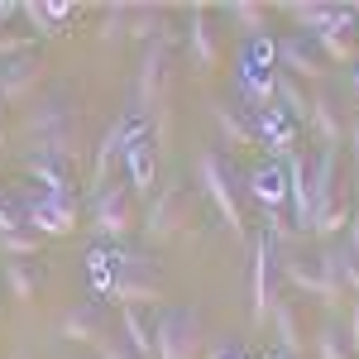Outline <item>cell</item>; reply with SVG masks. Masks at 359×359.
Masks as SVG:
<instances>
[{
    "label": "cell",
    "instance_id": "obj_39",
    "mask_svg": "<svg viewBox=\"0 0 359 359\" xmlns=\"http://www.w3.org/2000/svg\"><path fill=\"white\" fill-rule=\"evenodd\" d=\"M0 144H5V120H0Z\"/></svg>",
    "mask_w": 359,
    "mask_h": 359
},
{
    "label": "cell",
    "instance_id": "obj_35",
    "mask_svg": "<svg viewBox=\"0 0 359 359\" xmlns=\"http://www.w3.org/2000/svg\"><path fill=\"white\" fill-rule=\"evenodd\" d=\"M345 345H350V355H359V302L350 306V331H345Z\"/></svg>",
    "mask_w": 359,
    "mask_h": 359
},
{
    "label": "cell",
    "instance_id": "obj_5",
    "mask_svg": "<svg viewBox=\"0 0 359 359\" xmlns=\"http://www.w3.org/2000/svg\"><path fill=\"white\" fill-rule=\"evenodd\" d=\"M278 302V287H273V240L259 235L254 240V269H249V321L264 331L269 316H273Z\"/></svg>",
    "mask_w": 359,
    "mask_h": 359
},
{
    "label": "cell",
    "instance_id": "obj_21",
    "mask_svg": "<svg viewBox=\"0 0 359 359\" xmlns=\"http://www.w3.org/2000/svg\"><path fill=\"white\" fill-rule=\"evenodd\" d=\"M120 340L135 350V359H154V331H149V321H144L139 306H125L120 311Z\"/></svg>",
    "mask_w": 359,
    "mask_h": 359
},
{
    "label": "cell",
    "instance_id": "obj_13",
    "mask_svg": "<svg viewBox=\"0 0 359 359\" xmlns=\"http://www.w3.org/2000/svg\"><path fill=\"white\" fill-rule=\"evenodd\" d=\"M273 57L292 72V77H306V82H321L326 77V57L316 53V43H306L302 34H287L273 43Z\"/></svg>",
    "mask_w": 359,
    "mask_h": 359
},
{
    "label": "cell",
    "instance_id": "obj_38",
    "mask_svg": "<svg viewBox=\"0 0 359 359\" xmlns=\"http://www.w3.org/2000/svg\"><path fill=\"white\" fill-rule=\"evenodd\" d=\"M216 359H240V355H225V350H221V355H216Z\"/></svg>",
    "mask_w": 359,
    "mask_h": 359
},
{
    "label": "cell",
    "instance_id": "obj_12",
    "mask_svg": "<svg viewBox=\"0 0 359 359\" xmlns=\"http://www.w3.org/2000/svg\"><path fill=\"white\" fill-rule=\"evenodd\" d=\"M311 43H316V53L326 57V62H345V67H350V62L359 57L355 10H345V5H340V15H335V25H331V29H321V34H316Z\"/></svg>",
    "mask_w": 359,
    "mask_h": 359
},
{
    "label": "cell",
    "instance_id": "obj_27",
    "mask_svg": "<svg viewBox=\"0 0 359 359\" xmlns=\"http://www.w3.org/2000/svg\"><path fill=\"white\" fill-rule=\"evenodd\" d=\"M225 15L245 29L249 39H259V34L269 29V5H254V0H235V5H225Z\"/></svg>",
    "mask_w": 359,
    "mask_h": 359
},
{
    "label": "cell",
    "instance_id": "obj_8",
    "mask_svg": "<svg viewBox=\"0 0 359 359\" xmlns=\"http://www.w3.org/2000/svg\"><path fill=\"white\" fill-rule=\"evenodd\" d=\"M96 230H101L106 240H125V235L135 230V196H130V187H106V192H96Z\"/></svg>",
    "mask_w": 359,
    "mask_h": 359
},
{
    "label": "cell",
    "instance_id": "obj_20",
    "mask_svg": "<svg viewBox=\"0 0 359 359\" xmlns=\"http://www.w3.org/2000/svg\"><path fill=\"white\" fill-rule=\"evenodd\" d=\"M306 125H311V135L321 139L326 149H340V139H345V120L335 115V106L326 96H316L311 101V115H306Z\"/></svg>",
    "mask_w": 359,
    "mask_h": 359
},
{
    "label": "cell",
    "instance_id": "obj_41",
    "mask_svg": "<svg viewBox=\"0 0 359 359\" xmlns=\"http://www.w3.org/2000/svg\"><path fill=\"white\" fill-rule=\"evenodd\" d=\"M355 221H359V216H355Z\"/></svg>",
    "mask_w": 359,
    "mask_h": 359
},
{
    "label": "cell",
    "instance_id": "obj_31",
    "mask_svg": "<svg viewBox=\"0 0 359 359\" xmlns=\"http://www.w3.org/2000/svg\"><path fill=\"white\" fill-rule=\"evenodd\" d=\"M316 359H355V355H350V345H345V331L326 326V331L316 335Z\"/></svg>",
    "mask_w": 359,
    "mask_h": 359
},
{
    "label": "cell",
    "instance_id": "obj_25",
    "mask_svg": "<svg viewBox=\"0 0 359 359\" xmlns=\"http://www.w3.org/2000/svg\"><path fill=\"white\" fill-rule=\"evenodd\" d=\"M287 15H292V25H297V29H311V39H316L321 29H331V25H335L340 5H321V0H306V5H287Z\"/></svg>",
    "mask_w": 359,
    "mask_h": 359
},
{
    "label": "cell",
    "instance_id": "obj_29",
    "mask_svg": "<svg viewBox=\"0 0 359 359\" xmlns=\"http://www.w3.org/2000/svg\"><path fill=\"white\" fill-rule=\"evenodd\" d=\"M249 187H254V196H259L264 206H273V211H278V201H283V192H287V182H278V172H273V168H259Z\"/></svg>",
    "mask_w": 359,
    "mask_h": 359
},
{
    "label": "cell",
    "instance_id": "obj_7",
    "mask_svg": "<svg viewBox=\"0 0 359 359\" xmlns=\"http://www.w3.org/2000/svg\"><path fill=\"white\" fill-rule=\"evenodd\" d=\"M25 225L43 240V235H72L77 230V196H39L25 211Z\"/></svg>",
    "mask_w": 359,
    "mask_h": 359
},
{
    "label": "cell",
    "instance_id": "obj_33",
    "mask_svg": "<svg viewBox=\"0 0 359 359\" xmlns=\"http://www.w3.org/2000/svg\"><path fill=\"white\" fill-rule=\"evenodd\" d=\"M96 359H135V350H130L120 335H106V340L96 345Z\"/></svg>",
    "mask_w": 359,
    "mask_h": 359
},
{
    "label": "cell",
    "instance_id": "obj_36",
    "mask_svg": "<svg viewBox=\"0 0 359 359\" xmlns=\"http://www.w3.org/2000/svg\"><path fill=\"white\" fill-rule=\"evenodd\" d=\"M345 245H350V249L359 254V221H350V225H345Z\"/></svg>",
    "mask_w": 359,
    "mask_h": 359
},
{
    "label": "cell",
    "instance_id": "obj_24",
    "mask_svg": "<svg viewBox=\"0 0 359 359\" xmlns=\"http://www.w3.org/2000/svg\"><path fill=\"white\" fill-rule=\"evenodd\" d=\"M269 321H273V331H278V345H283V355H287V359L302 355L306 340H302V331H297V311H292V302H283V297H278V302H273V316H269Z\"/></svg>",
    "mask_w": 359,
    "mask_h": 359
},
{
    "label": "cell",
    "instance_id": "obj_37",
    "mask_svg": "<svg viewBox=\"0 0 359 359\" xmlns=\"http://www.w3.org/2000/svg\"><path fill=\"white\" fill-rule=\"evenodd\" d=\"M350 149H355V163H359V115H355V125H350Z\"/></svg>",
    "mask_w": 359,
    "mask_h": 359
},
{
    "label": "cell",
    "instance_id": "obj_23",
    "mask_svg": "<svg viewBox=\"0 0 359 359\" xmlns=\"http://www.w3.org/2000/svg\"><path fill=\"white\" fill-rule=\"evenodd\" d=\"M101 326H106V321H101L96 306H77V311L62 316V335H67V340H86V345H101V340H106Z\"/></svg>",
    "mask_w": 359,
    "mask_h": 359
},
{
    "label": "cell",
    "instance_id": "obj_28",
    "mask_svg": "<svg viewBox=\"0 0 359 359\" xmlns=\"http://www.w3.org/2000/svg\"><path fill=\"white\" fill-rule=\"evenodd\" d=\"M278 106H283L287 120H302V125H306V115H311V101L302 96V86L292 82V77H278Z\"/></svg>",
    "mask_w": 359,
    "mask_h": 359
},
{
    "label": "cell",
    "instance_id": "obj_22",
    "mask_svg": "<svg viewBox=\"0 0 359 359\" xmlns=\"http://www.w3.org/2000/svg\"><path fill=\"white\" fill-rule=\"evenodd\" d=\"M211 120H216V130H221V139L230 144V149H249V144H254V125H249L240 111H230L225 101L211 106Z\"/></svg>",
    "mask_w": 359,
    "mask_h": 359
},
{
    "label": "cell",
    "instance_id": "obj_1",
    "mask_svg": "<svg viewBox=\"0 0 359 359\" xmlns=\"http://www.w3.org/2000/svg\"><path fill=\"white\" fill-rule=\"evenodd\" d=\"M135 96H139V106L154 111V149H163L168 135H172V106H168V96H172V53H168V39L149 43Z\"/></svg>",
    "mask_w": 359,
    "mask_h": 359
},
{
    "label": "cell",
    "instance_id": "obj_19",
    "mask_svg": "<svg viewBox=\"0 0 359 359\" xmlns=\"http://www.w3.org/2000/svg\"><path fill=\"white\" fill-rule=\"evenodd\" d=\"M5 287L15 302H34L39 287H43V273L29 264V259H5Z\"/></svg>",
    "mask_w": 359,
    "mask_h": 359
},
{
    "label": "cell",
    "instance_id": "obj_4",
    "mask_svg": "<svg viewBox=\"0 0 359 359\" xmlns=\"http://www.w3.org/2000/svg\"><path fill=\"white\" fill-rule=\"evenodd\" d=\"M196 350H201L196 311H182V306L163 311L154 326V359H196Z\"/></svg>",
    "mask_w": 359,
    "mask_h": 359
},
{
    "label": "cell",
    "instance_id": "obj_10",
    "mask_svg": "<svg viewBox=\"0 0 359 359\" xmlns=\"http://www.w3.org/2000/svg\"><path fill=\"white\" fill-rule=\"evenodd\" d=\"M39 82H43V62H39L34 53L0 62V101H5V106H20V101H29V96L39 91Z\"/></svg>",
    "mask_w": 359,
    "mask_h": 359
},
{
    "label": "cell",
    "instance_id": "obj_18",
    "mask_svg": "<svg viewBox=\"0 0 359 359\" xmlns=\"http://www.w3.org/2000/svg\"><path fill=\"white\" fill-rule=\"evenodd\" d=\"M20 15H25L29 25H34V34L53 39V34H62V20H72V5H67V0H53V5L25 0V5H20Z\"/></svg>",
    "mask_w": 359,
    "mask_h": 359
},
{
    "label": "cell",
    "instance_id": "obj_17",
    "mask_svg": "<svg viewBox=\"0 0 359 359\" xmlns=\"http://www.w3.org/2000/svg\"><path fill=\"white\" fill-rule=\"evenodd\" d=\"M187 53H192V67L196 72H211L221 62V48H216V34L206 25V5L192 10V25H187Z\"/></svg>",
    "mask_w": 359,
    "mask_h": 359
},
{
    "label": "cell",
    "instance_id": "obj_14",
    "mask_svg": "<svg viewBox=\"0 0 359 359\" xmlns=\"http://www.w3.org/2000/svg\"><path fill=\"white\" fill-rule=\"evenodd\" d=\"M283 273H287V283H292L297 292H306V297H316V302H340V287L321 273L316 259H283Z\"/></svg>",
    "mask_w": 359,
    "mask_h": 359
},
{
    "label": "cell",
    "instance_id": "obj_40",
    "mask_svg": "<svg viewBox=\"0 0 359 359\" xmlns=\"http://www.w3.org/2000/svg\"><path fill=\"white\" fill-rule=\"evenodd\" d=\"M355 86H359V72H355Z\"/></svg>",
    "mask_w": 359,
    "mask_h": 359
},
{
    "label": "cell",
    "instance_id": "obj_9",
    "mask_svg": "<svg viewBox=\"0 0 359 359\" xmlns=\"http://www.w3.org/2000/svg\"><path fill=\"white\" fill-rule=\"evenodd\" d=\"M125 177H130V196H154L158 187V149H154V139L139 135L130 139V149H125Z\"/></svg>",
    "mask_w": 359,
    "mask_h": 359
},
{
    "label": "cell",
    "instance_id": "obj_16",
    "mask_svg": "<svg viewBox=\"0 0 359 359\" xmlns=\"http://www.w3.org/2000/svg\"><path fill=\"white\" fill-rule=\"evenodd\" d=\"M287 201H292L297 230H311V168H306L302 154L287 158Z\"/></svg>",
    "mask_w": 359,
    "mask_h": 359
},
{
    "label": "cell",
    "instance_id": "obj_42",
    "mask_svg": "<svg viewBox=\"0 0 359 359\" xmlns=\"http://www.w3.org/2000/svg\"><path fill=\"white\" fill-rule=\"evenodd\" d=\"M283 359H287V355H283Z\"/></svg>",
    "mask_w": 359,
    "mask_h": 359
},
{
    "label": "cell",
    "instance_id": "obj_26",
    "mask_svg": "<svg viewBox=\"0 0 359 359\" xmlns=\"http://www.w3.org/2000/svg\"><path fill=\"white\" fill-rule=\"evenodd\" d=\"M259 135H264V139H273V144H269L273 154H287V158H292V125L283 120V111H278V106L259 111Z\"/></svg>",
    "mask_w": 359,
    "mask_h": 359
},
{
    "label": "cell",
    "instance_id": "obj_6",
    "mask_svg": "<svg viewBox=\"0 0 359 359\" xmlns=\"http://www.w3.org/2000/svg\"><path fill=\"white\" fill-rule=\"evenodd\" d=\"M130 139H135L130 115H120L111 130L101 135V144H96V163H91V187H96V192H106V187H111V172H115V168H125V149H130Z\"/></svg>",
    "mask_w": 359,
    "mask_h": 359
},
{
    "label": "cell",
    "instance_id": "obj_30",
    "mask_svg": "<svg viewBox=\"0 0 359 359\" xmlns=\"http://www.w3.org/2000/svg\"><path fill=\"white\" fill-rule=\"evenodd\" d=\"M29 254H39V235H34V230H10V235H0V259H29Z\"/></svg>",
    "mask_w": 359,
    "mask_h": 359
},
{
    "label": "cell",
    "instance_id": "obj_15",
    "mask_svg": "<svg viewBox=\"0 0 359 359\" xmlns=\"http://www.w3.org/2000/svg\"><path fill=\"white\" fill-rule=\"evenodd\" d=\"M316 264H321V273L340 287V297H345V292L359 297V254L350 245H326L321 254H316Z\"/></svg>",
    "mask_w": 359,
    "mask_h": 359
},
{
    "label": "cell",
    "instance_id": "obj_34",
    "mask_svg": "<svg viewBox=\"0 0 359 359\" xmlns=\"http://www.w3.org/2000/svg\"><path fill=\"white\" fill-rule=\"evenodd\" d=\"M25 53H29V39H25V34H0V62L25 57Z\"/></svg>",
    "mask_w": 359,
    "mask_h": 359
},
{
    "label": "cell",
    "instance_id": "obj_11",
    "mask_svg": "<svg viewBox=\"0 0 359 359\" xmlns=\"http://www.w3.org/2000/svg\"><path fill=\"white\" fill-rule=\"evenodd\" d=\"M144 269V259H125V269H115V278L106 283L111 287L115 302L135 306V302H163V287H158V278L154 273H139Z\"/></svg>",
    "mask_w": 359,
    "mask_h": 359
},
{
    "label": "cell",
    "instance_id": "obj_3",
    "mask_svg": "<svg viewBox=\"0 0 359 359\" xmlns=\"http://www.w3.org/2000/svg\"><path fill=\"white\" fill-rule=\"evenodd\" d=\"M196 182H201V192L211 196V206L221 211L225 230H230L235 240H245V216H240V196H235V182H230V168H225L221 154H201V158H196Z\"/></svg>",
    "mask_w": 359,
    "mask_h": 359
},
{
    "label": "cell",
    "instance_id": "obj_2",
    "mask_svg": "<svg viewBox=\"0 0 359 359\" xmlns=\"http://www.w3.org/2000/svg\"><path fill=\"white\" fill-rule=\"evenodd\" d=\"M187 221H192L187 182H163L158 192L149 196V211H144V240H149V245H163V240H172Z\"/></svg>",
    "mask_w": 359,
    "mask_h": 359
},
{
    "label": "cell",
    "instance_id": "obj_32",
    "mask_svg": "<svg viewBox=\"0 0 359 359\" xmlns=\"http://www.w3.org/2000/svg\"><path fill=\"white\" fill-rule=\"evenodd\" d=\"M101 39H106V43H120V39H130V5H115L111 15H106V29H101Z\"/></svg>",
    "mask_w": 359,
    "mask_h": 359
}]
</instances>
